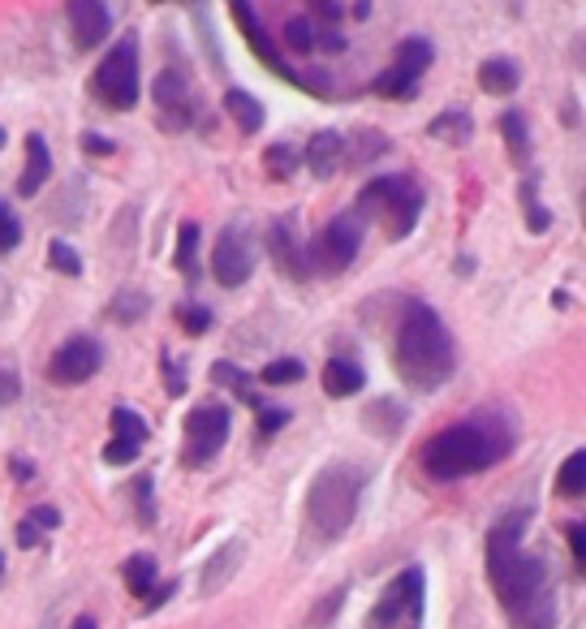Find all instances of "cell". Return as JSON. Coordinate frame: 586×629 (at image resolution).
I'll use <instances>...</instances> for the list:
<instances>
[{"label":"cell","mask_w":586,"mask_h":629,"mask_svg":"<svg viewBox=\"0 0 586 629\" xmlns=\"http://www.w3.org/2000/svg\"><path fill=\"white\" fill-rule=\"evenodd\" d=\"M526 509L505 513L487 535V578L517 629H556V595L547 565L526 551Z\"/></svg>","instance_id":"1"},{"label":"cell","mask_w":586,"mask_h":629,"mask_svg":"<svg viewBox=\"0 0 586 629\" xmlns=\"http://www.w3.org/2000/svg\"><path fill=\"white\" fill-rule=\"evenodd\" d=\"M517 444V432L505 410H474L470 419L435 432L423 444V471L435 483H458L470 474H483L501 466Z\"/></svg>","instance_id":"2"},{"label":"cell","mask_w":586,"mask_h":629,"mask_svg":"<svg viewBox=\"0 0 586 629\" xmlns=\"http://www.w3.org/2000/svg\"><path fill=\"white\" fill-rule=\"evenodd\" d=\"M392 367L414 393H435L453 380L458 341L435 307H428V302L405 307L401 323H397V341H392Z\"/></svg>","instance_id":"3"},{"label":"cell","mask_w":586,"mask_h":629,"mask_svg":"<svg viewBox=\"0 0 586 629\" xmlns=\"http://www.w3.org/2000/svg\"><path fill=\"white\" fill-rule=\"evenodd\" d=\"M367 474L350 462H332L315 474L307 492V544H337L358 517Z\"/></svg>","instance_id":"4"},{"label":"cell","mask_w":586,"mask_h":629,"mask_svg":"<svg viewBox=\"0 0 586 629\" xmlns=\"http://www.w3.org/2000/svg\"><path fill=\"white\" fill-rule=\"evenodd\" d=\"M353 216L358 220H376L392 241L414 234L419 216H423V190L410 173H384V177H371L362 190H358V203H353Z\"/></svg>","instance_id":"5"},{"label":"cell","mask_w":586,"mask_h":629,"mask_svg":"<svg viewBox=\"0 0 586 629\" xmlns=\"http://www.w3.org/2000/svg\"><path fill=\"white\" fill-rule=\"evenodd\" d=\"M95 100H104V109L113 113H130L143 95V74H138V35L125 31L117 48H109V56L100 61L95 79H91Z\"/></svg>","instance_id":"6"},{"label":"cell","mask_w":586,"mask_h":629,"mask_svg":"<svg viewBox=\"0 0 586 629\" xmlns=\"http://www.w3.org/2000/svg\"><path fill=\"white\" fill-rule=\"evenodd\" d=\"M423 612H428V574L419 565H410L376 599L371 629H423Z\"/></svg>","instance_id":"7"},{"label":"cell","mask_w":586,"mask_h":629,"mask_svg":"<svg viewBox=\"0 0 586 629\" xmlns=\"http://www.w3.org/2000/svg\"><path fill=\"white\" fill-rule=\"evenodd\" d=\"M358 246H362V220L358 216H337L328 220L319 234L307 241V264H311V276H341L350 272V264L358 259Z\"/></svg>","instance_id":"8"},{"label":"cell","mask_w":586,"mask_h":629,"mask_svg":"<svg viewBox=\"0 0 586 629\" xmlns=\"http://www.w3.org/2000/svg\"><path fill=\"white\" fill-rule=\"evenodd\" d=\"M229 427H234V414L229 405H195L186 414V435H182V462L191 471H203L220 457L225 440H229Z\"/></svg>","instance_id":"9"},{"label":"cell","mask_w":586,"mask_h":629,"mask_svg":"<svg viewBox=\"0 0 586 629\" xmlns=\"http://www.w3.org/2000/svg\"><path fill=\"white\" fill-rule=\"evenodd\" d=\"M435 61V48L423 35H410V40L397 43L392 52V65L376 79V95H389V100H410L419 91V79L431 70Z\"/></svg>","instance_id":"10"},{"label":"cell","mask_w":586,"mask_h":629,"mask_svg":"<svg viewBox=\"0 0 586 629\" xmlns=\"http://www.w3.org/2000/svg\"><path fill=\"white\" fill-rule=\"evenodd\" d=\"M229 13H234V22L241 27V35H246V43H250V52H255V56H259V61H264V65H268L273 74H280V79H289V82H298V86H307V91H315V95H319V91H328V79H307V74H298V70H289V65H285L280 48L273 43L268 27L259 22V13H255L250 4H241V0H237Z\"/></svg>","instance_id":"11"},{"label":"cell","mask_w":586,"mask_h":629,"mask_svg":"<svg viewBox=\"0 0 586 629\" xmlns=\"http://www.w3.org/2000/svg\"><path fill=\"white\" fill-rule=\"evenodd\" d=\"M104 367V350L95 337H70L65 346H56V354L48 358V380L56 389H79L86 380H95V371Z\"/></svg>","instance_id":"12"},{"label":"cell","mask_w":586,"mask_h":629,"mask_svg":"<svg viewBox=\"0 0 586 629\" xmlns=\"http://www.w3.org/2000/svg\"><path fill=\"white\" fill-rule=\"evenodd\" d=\"M152 100L160 104V121L164 130H186L198 117V91L186 70L168 65L156 82H152Z\"/></svg>","instance_id":"13"},{"label":"cell","mask_w":586,"mask_h":629,"mask_svg":"<svg viewBox=\"0 0 586 629\" xmlns=\"http://www.w3.org/2000/svg\"><path fill=\"white\" fill-rule=\"evenodd\" d=\"M250 272H255V250H250L246 234L237 225L220 229L216 250H212V276H216V285L220 289H241L250 280Z\"/></svg>","instance_id":"14"},{"label":"cell","mask_w":586,"mask_h":629,"mask_svg":"<svg viewBox=\"0 0 586 629\" xmlns=\"http://www.w3.org/2000/svg\"><path fill=\"white\" fill-rule=\"evenodd\" d=\"M268 250H273L276 268L289 280H311V264H307V241H298L294 220H273L268 229Z\"/></svg>","instance_id":"15"},{"label":"cell","mask_w":586,"mask_h":629,"mask_svg":"<svg viewBox=\"0 0 586 629\" xmlns=\"http://www.w3.org/2000/svg\"><path fill=\"white\" fill-rule=\"evenodd\" d=\"M70 27H74V43L82 52H91L113 35V13L100 0H70Z\"/></svg>","instance_id":"16"},{"label":"cell","mask_w":586,"mask_h":629,"mask_svg":"<svg viewBox=\"0 0 586 629\" xmlns=\"http://www.w3.org/2000/svg\"><path fill=\"white\" fill-rule=\"evenodd\" d=\"M241 560H246V539H229L225 548H216V556L203 565V595H216V590L229 587Z\"/></svg>","instance_id":"17"},{"label":"cell","mask_w":586,"mask_h":629,"mask_svg":"<svg viewBox=\"0 0 586 629\" xmlns=\"http://www.w3.org/2000/svg\"><path fill=\"white\" fill-rule=\"evenodd\" d=\"M52 177V152L43 143V134H27V168H22V182H18V195L35 198Z\"/></svg>","instance_id":"18"},{"label":"cell","mask_w":586,"mask_h":629,"mask_svg":"<svg viewBox=\"0 0 586 629\" xmlns=\"http://www.w3.org/2000/svg\"><path fill=\"white\" fill-rule=\"evenodd\" d=\"M367 384V371L353 362V358H328L323 362V393L328 396H358Z\"/></svg>","instance_id":"19"},{"label":"cell","mask_w":586,"mask_h":629,"mask_svg":"<svg viewBox=\"0 0 586 629\" xmlns=\"http://www.w3.org/2000/svg\"><path fill=\"white\" fill-rule=\"evenodd\" d=\"M307 164H311L315 177H332L341 164H346V138L337 130H323L307 143Z\"/></svg>","instance_id":"20"},{"label":"cell","mask_w":586,"mask_h":629,"mask_svg":"<svg viewBox=\"0 0 586 629\" xmlns=\"http://www.w3.org/2000/svg\"><path fill=\"white\" fill-rule=\"evenodd\" d=\"M220 109H225V113L237 121V130H241V134H259V130H264V104H259L250 91H241V86L225 91Z\"/></svg>","instance_id":"21"},{"label":"cell","mask_w":586,"mask_h":629,"mask_svg":"<svg viewBox=\"0 0 586 629\" xmlns=\"http://www.w3.org/2000/svg\"><path fill=\"white\" fill-rule=\"evenodd\" d=\"M517 82H522V70H517V61H508V56H487V61L479 65V86H483L487 95H513Z\"/></svg>","instance_id":"22"},{"label":"cell","mask_w":586,"mask_h":629,"mask_svg":"<svg viewBox=\"0 0 586 629\" xmlns=\"http://www.w3.org/2000/svg\"><path fill=\"white\" fill-rule=\"evenodd\" d=\"M431 138H440V143H466L470 134H474V121H470V113H462V109H449V113H440V117L428 125Z\"/></svg>","instance_id":"23"},{"label":"cell","mask_w":586,"mask_h":629,"mask_svg":"<svg viewBox=\"0 0 586 629\" xmlns=\"http://www.w3.org/2000/svg\"><path fill=\"white\" fill-rule=\"evenodd\" d=\"M501 134H505L513 164H526L531 159V130H526V117L517 109H508L505 117H501Z\"/></svg>","instance_id":"24"},{"label":"cell","mask_w":586,"mask_h":629,"mask_svg":"<svg viewBox=\"0 0 586 629\" xmlns=\"http://www.w3.org/2000/svg\"><path fill=\"white\" fill-rule=\"evenodd\" d=\"M121 578H125V587H130V595H152V587H156V560L143 551V556H130L125 565H121Z\"/></svg>","instance_id":"25"},{"label":"cell","mask_w":586,"mask_h":629,"mask_svg":"<svg viewBox=\"0 0 586 629\" xmlns=\"http://www.w3.org/2000/svg\"><path fill=\"white\" fill-rule=\"evenodd\" d=\"M389 152V138L384 134H376V130H362V134H353V143L346 138V164H371V159H380Z\"/></svg>","instance_id":"26"},{"label":"cell","mask_w":586,"mask_h":629,"mask_svg":"<svg viewBox=\"0 0 586 629\" xmlns=\"http://www.w3.org/2000/svg\"><path fill=\"white\" fill-rule=\"evenodd\" d=\"M367 427L389 440V435H397L401 427H405V410H401L397 401H389V396H384V401H371V410H367Z\"/></svg>","instance_id":"27"},{"label":"cell","mask_w":586,"mask_h":629,"mask_svg":"<svg viewBox=\"0 0 586 629\" xmlns=\"http://www.w3.org/2000/svg\"><path fill=\"white\" fill-rule=\"evenodd\" d=\"M583 483H586V453H569L565 462H561V471H556V492L561 496H569V501H578L583 496Z\"/></svg>","instance_id":"28"},{"label":"cell","mask_w":586,"mask_h":629,"mask_svg":"<svg viewBox=\"0 0 586 629\" xmlns=\"http://www.w3.org/2000/svg\"><path fill=\"white\" fill-rule=\"evenodd\" d=\"M147 311H152V302H147V293H138V289H121L117 298L109 302V319H113V323H138Z\"/></svg>","instance_id":"29"},{"label":"cell","mask_w":586,"mask_h":629,"mask_svg":"<svg viewBox=\"0 0 586 629\" xmlns=\"http://www.w3.org/2000/svg\"><path fill=\"white\" fill-rule=\"evenodd\" d=\"M177 268L186 280H198V225L195 220H186L182 229H177Z\"/></svg>","instance_id":"30"},{"label":"cell","mask_w":586,"mask_h":629,"mask_svg":"<svg viewBox=\"0 0 586 629\" xmlns=\"http://www.w3.org/2000/svg\"><path fill=\"white\" fill-rule=\"evenodd\" d=\"M307 375V367L298 362V358H273L264 371H259V380L264 384H273V389H285V384H298Z\"/></svg>","instance_id":"31"},{"label":"cell","mask_w":586,"mask_h":629,"mask_svg":"<svg viewBox=\"0 0 586 629\" xmlns=\"http://www.w3.org/2000/svg\"><path fill=\"white\" fill-rule=\"evenodd\" d=\"M113 440H130V444H138V448H143V440H147V423L138 419V410H130V405H117V410H113Z\"/></svg>","instance_id":"32"},{"label":"cell","mask_w":586,"mask_h":629,"mask_svg":"<svg viewBox=\"0 0 586 629\" xmlns=\"http://www.w3.org/2000/svg\"><path fill=\"white\" fill-rule=\"evenodd\" d=\"M298 159H302V156H298L289 143H273V147L264 152V168L273 173L276 182H289V177L298 173Z\"/></svg>","instance_id":"33"},{"label":"cell","mask_w":586,"mask_h":629,"mask_svg":"<svg viewBox=\"0 0 586 629\" xmlns=\"http://www.w3.org/2000/svg\"><path fill=\"white\" fill-rule=\"evenodd\" d=\"M212 380H216V384H225V389H234V393L241 396V401L259 405V396H255V389L246 384L250 375H246V371H237L234 362H216V367H212Z\"/></svg>","instance_id":"34"},{"label":"cell","mask_w":586,"mask_h":629,"mask_svg":"<svg viewBox=\"0 0 586 629\" xmlns=\"http://www.w3.org/2000/svg\"><path fill=\"white\" fill-rule=\"evenodd\" d=\"M134 509H138V526H156V478L152 474L134 478Z\"/></svg>","instance_id":"35"},{"label":"cell","mask_w":586,"mask_h":629,"mask_svg":"<svg viewBox=\"0 0 586 629\" xmlns=\"http://www.w3.org/2000/svg\"><path fill=\"white\" fill-rule=\"evenodd\" d=\"M48 264L65 276H82V259L74 255L70 241H48Z\"/></svg>","instance_id":"36"},{"label":"cell","mask_w":586,"mask_h":629,"mask_svg":"<svg viewBox=\"0 0 586 629\" xmlns=\"http://www.w3.org/2000/svg\"><path fill=\"white\" fill-rule=\"evenodd\" d=\"M280 40L289 43L294 52H311V48H315V27L307 22V18H289V22H285V31H280Z\"/></svg>","instance_id":"37"},{"label":"cell","mask_w":586,"mask_h":629,"mask_svg":"<svg viewBox=\"0 0 586 629\" xmlns=\"http://www.w3.org/2000/svg\"><path fill=\"white\" fill-rule=\"evenodd\" d=\"M522 198H526V225H531V234H547V225H552V216H547V207L535 198V182L522 190Z\"/></svg>","instance_id":"38"},{"label":"cell","mask_w":586,"mask_h":629,"mask_svg":"<svg viewBox=\"0 0 586 629\" xmlns=\"http://www.w3.org/2000/svg\"><path fill=\"white\" fill-rule=\"evenodd\" d=\"M18 241H22V225H18V216L9 212V203L0 198V255H4V250H13Z\"/></svg>","instance_id":"39"},{"label":"cell","mask_w":586,"mask_h":629,"mask_svg":"<svg viewBox=\"0 0 586 629\" xmlns=\"http://www.w3.org/2000/svg\"><path fill=\"white\" fill-rule=\"evenodd\" d=\"M177 323L198 337V332H207V328H212V311H207V307H177Z\"/></svg>","instance_id":"40"},{"label":"cell","mask_w":586,"mask_h":629,"mask_svg":"<svg viewBox=\"0 0 586 629\" xmlns=\"http://www.w3.org/2000/svg\"><path fill=\"white\" fill-rule=\"evenodd\" d=\"M289 419H294V414H289L285 405H264V410H259V432L276 435L280 427H289Z\"/></svg>","instance_id":"41"},{"label":"cell","mask_w":586,"mask_h":629,"mask_svg":"<svg viewBox=\"0 0 586 629\" xmlns=\"http://www.w3.org/2000/svg\"><path fill=\"white\" fill-rule=\"evenodd\" d=\"M138 453H143V448H138V444H130V440H109L104 462H109V466H130Z\"/></svg>","instance_id":"42"},{"label":"cell","mask_w":586,"mask_h":629,"mask_svg":"<svg viewBox=\"0 0 586 629\" xmlns=\"http://www.w3.org/2000/svg\"><path fill=\"white\" fill-rule=\"evenodd\" d=\"M160 367H164V389H168V396H182L186 393V371L173 362V358L164 354L160 358Z\"/></svg>","instance_id":"43"},{"label":"cell","mask_w":586,"mask_h":629,"mask_svg":"<svg viewBox=\"0 0 586 629\" xmlns=\"http://www.w3.org/2000/svg\"><path fill=\"white\" fill-rule=\"evenodd\" d=\"M565 535H569V548H574V560H578V574H586V526L583 522H569Z\"/></svg>","instance_id":"44"},{"label":"cell","mask_w":586,"mask_h":629,"mask_svg":"<svg viewBox=\"0 0 586 629\" xmlns=\"http://www.w3.org/2000/svg\"><path fill=\"white\" fill-rule=\"evenodd\" d=\"M35 530H56L61 526V513L52 509V505H40V509H31V517H27Z\"/></svg>","instance_id":"45"},{"label":"cell","mask_w":586,"mask_h":629,"mask_svg":"<svg viewBox=\"0 0 586 629\" xmlns=\"http://www.w3.org/2000/svg\"><path fill=\"white\" fill-rule=\"evenodd\" d=\"M18 389H22V384H18V367H0V405L13 401Z\"/></svg>","instance_id":"46"},{"label":"cell","mask_w":586,"mask_h":629,"mask_svg":"<svg viewBox=\"0 0 586 629\" xmlns=\"http://www.w3.org/2000/svg\"><path fill=\"white\" fill-rule=\"evenodd\" d=\"M82 147H86L91 156H113V152H117V143H109L104 134H82Z\"/></svg>","instance_id":"47"},{"label":"cell","mask_w":586,"mask_h":629,"mask_svg":"<svg viewBox=\"0 0 586 629\" xmlns=\"http://www.w3.org/2000/svg\"><path fill=\"white\" fill-rule=\"evenodd\" d=\"M315 43H323L328 52H346V35L332 31V27H328V31H315Z\"/></svg>","instance_id":"48"},{"label":"cell","mask_w":586,"mask_h":629,"mask_svg":"<svg viewBox=\"0 0 586 629\" xmlns=\"http://www.w3.org/2000/svg\"><path fill=\"white\" fill-rule=\"evenodd\" d=\"M18 544H22V548H35V544H40V530H35L31 522H22V526H18Z\"/></svg>","instance_id":"49"},{"label":"cell","mask_w":586,"mask_h":629,"mask_svg":"<svg viewBox=\"0 0 586 629\" xmlns=\"http://www.w3.org/2000/svg\"><path fill=\"white\" fill-rule=\"evenodd\" d=\"M315 13H323L328 22H337V18H341V4H332V0H315Z\"/></svg>","instance_id":"50"},{"label":"cell","mask_w":586,"mask_h":629,"mask_svg":"<svg viewBox=\"0 0 586 629\" xmlns=\"http://www.w3.org/2000/svg\"><path fill=\"white\" fill-rule=\"evenodd\" d=\"M173 587H177V582H164V587H160L156 595H147V608H160V604H164V599L173 595Z\"/></svg>","instance_id":"51"},{"label":"cell","mask_w":586,"mask_h":629,"mask_svg":"<svg viewBox=\"0 0 586 629\" xmlns=\"http://www.w3.org/2000/svg\"><path fill=\"white\" fill-rule=\"evenodd\" d=\"M9 471L18 474V478H31V474H35L31 471V462H9Z\"/></svg>","instance_id":"52"},{"label":"cell","mask_w":586,"mask_h":629,"mask_svg":"<svg viewBox=\"0 0 586 629\" xmlns=\"http://www.w3.org/2000/svg\"><path fill=\"white\" fill-rule=\"evenodd\" d=\"M74 629H100V626H95L91 617H79V621H74Z\"/></svg>","instance_id":"53"},{"label":"cell","mask_w":586,"mask_h":629,"mask_svg":"<svg viewBox=\"0 0 586 629\" xmlns=\"http://www.w3.org/2000/svg\"><path fill=\"white\" fill-rule=\"evenodd\" d=\"M0 147H4V130H0Z\"/></svg>","instance_id":"54"},{"label":"cell","mask_w":586,"mask_h":629,"mask_svg":"<svg viewBox=\"0 0 586 629\" xmlns=\"http://www.w3.org/2000/svg\"><path fill=\"white\" fill-rule=\"evenodd\" d=\"M0 569H4V556H0Z\"/></svg>","instance_id":"55"}]
</instances>
